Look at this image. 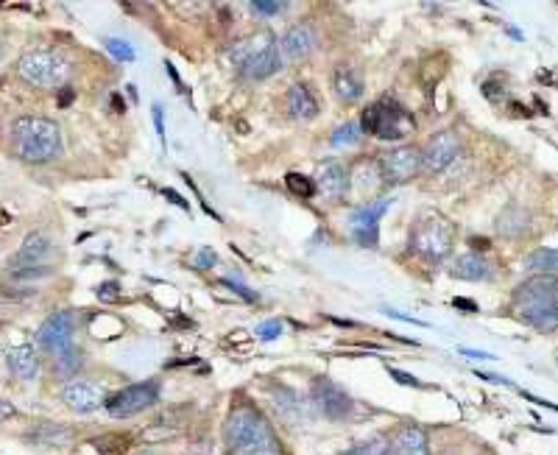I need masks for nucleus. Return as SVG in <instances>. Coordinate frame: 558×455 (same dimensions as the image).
<instances>
[{"label":"nucleus","instance_id":"obj_1","mask_svg":"<svg viewBox=\"0 0 558 455\" xmlns=\"http://www.w3.org/2000/svg\"><path fill=\"white\" fill-rule=\"evenodd\" d=\"M226 455H285L271 422L254 403L241 400L232 405L223 425Z\"/></svg>","mask_w":558,"mask_h":455},{"label":"nucleus","instance_id":"obj_2","mask_svg":"<svg viewBox=\"0 0 558 455\" xmlns=\"http://www.w3.org/2000/svg\"><path fill=\"white\" fill-rule=\"evenodd\" d=\"M514 316L536 330H555L558 324V280L555 277H534L522 282L511 302Z\"/></svg>","mask_w":558,"mask_h":455},{"label":"nucleus","instance_id":"obj_3","mask_svg":"<svg viewBox=\"0 0 558 455\" xmlns=\"http://www.w3.org/2000/svg\"><path fill=\"white\" fill-rule=\"evenodd\" d=\"M12 148L23 162H51L61 154V132L51 118L25 115L12 123Z\"/></svg>","mask_w":558,"mask_h":455},{"label":"nucleus","instance_id":"obj_4","mask_svg":"<svg viewBox=\"0 0 558 455\" xmlns=\"http://www.w3.org/2000/svg\"><path fill=\"white\" fill-rule=\"evenodd\" d=\"M229 59H232L235 68L251 79V81H266L282 71V56L277 51V40L271 31H257V34L235 43L229 48Z\"/></svg>","mask_w":558,"mask_h":455},{"label":"nucleus","instance_id":"obj_5","mask_svg":"<svg viewBox=\"0 0 558 455\" xmlns=\"http://www.w3.org/2000/svg\"><path fill=\"white\" fill-rule=\"evenodd\" d=\"M455 246V226L436 210L421 213L411 230V249L430 260V263H444Z\"/></svg>","mask_w":558,"mask_h":455},{"label":"nucleus","instance_id":"obj_6","mask_svg":"<svg viewBox=\"0 0 558 455\" xmlns=\"http://www.w3.org/2000/svg\"><path fill=\"white\" fill-rule=\"evenodd\" d=\"M357 126H360V132H366L372 137H380V140H388V143L391 140H402V137L416 132L413 115L402 104L391 101V99L366 107L364 115H360Z\"/></svg>","mask_w":558,"mask_h":455},{"label":"nucleus","instance_id":"obj_7","mask_svg":"<svg viewBox=\"0 0 558 455\" xmlns=\"http://www.w3.org/2000/svg\"><path fill=\"white\" fill-rule=\"evenodd\" d=\"M68 71H71L68 59L53 48L28 51L17 64V73L23 76V81H28L31 87H40V90L61 87L64 81H68Z\"/></svg>","mask_w":558,"mask_h":455},{"label":"nucleus","instance_id":"obj_8","mask_svg":"<svg viewBox=\"0 0 558 455\" xmlns=\"http://www.w3.org/2000/svg\"><path fill=\"white\" fill-rule=\"evenodd\" d=\"M156 400H159V383L146 380V383L126 385V388H120L118 394L107 397L104 408L115 419H128V416H137V413L148 411L151 405H156Z\"/></svg>","mask_w":558,"mask_h":455},{"label":"nucleus","instance_id":"obj_9","mask_svg":"<svg viewBox=\"0 0 558 455\" xmlns=\"http://www.w3.org/2000/svg\"><path fill=\"white\" fill-rule=\"evenodd\" d=\"M391 207V199H374L369 204H360L349 213V235L360 246L374 249L380 241V221L385 210Z\"/></svg>","mask_w":558,"mask_h":455},{"label":"nucleus","instance_id":"obj_10","mask_svg":"<svg viewBox=\"0 0 558 455\" xmlns=\"http://www.w3.org/2000/svg\"><path fill=\"white\" fill-rule=\"evenodd\" d=\"M53 254V241L45 232H31L23 246L12 254V271H51L45 263Z\"/></svg>","mask_w":558,"mask_h":455},{"label":"nucleus","instance_id":"obj_11","mask_svg":"<svg viewBox=\"0 0 558 455\" xmlns=\"http://www.w3.org/2000/svg\"><path fill=\"white\" fill-rule=\"evenodd\" d=\"M73 333H76V316L71 310H56L43 321V327L37 333V344L48 355H56L64 346L73 344Z\"/></svg>","mask_w":558,"mask_h":455},{"label":"nucleus","instance_id":"obj_12","mask_svg":"<svg viewBox=\"0 0 558 455\" xmlns=\"http://www.w3.org/2000/svg\"><path fill=\"white\" fill-rule=\"evenodd\" d=\"M419 154H421V171L441 174L452 166V159L461 154V140H458L455 132H447L444 128V132H436Z\"/></svg>","mask_w":558,"mask_h":455},{"label":"nucleus","instance_id":"obj_13","mask_svg":"<svg viewBox=\"0 0 558 455\" xmlns=\"http://www.w3.org/2000/svg\"><path fill=\"white\" fill-rule=\"evenodd\" d=\"M313 405L326 416V419H346L352 411H355V403L352 397L344 392L341 385H336L333 380H326V377H318L313 383Z\"/></svg>","mask_w":558,"mask_h":455},{"label":"nucleus","instance_id":"obj_14","mask_svg":"<svg viewBox=\"0 0 558 455\" xmlns=\"http://www.w3.org/2000/svg\"><path fill=\"white\" fill-rule=\"evenodd\" d=\"M380 171H383V179H388V182H408L421 171V154L413 146L388 151L380 159Z\"/></svg>","mask_w":558,"mask_h":455},{"label":"nucleus","instance_id":"obj_15","mask_svg":"<svg viewBox=\"0 0 558 455\" xmlns=\"http://www.w3.org/2000/svg\"><path fill=\"white\" fill-rule=\"evenodd\" d=\"M61 403L76 413H92L104 405V388L92 380H71L61 388Z\"/></svg>","mask_w":558,"mask_h":455},{"label":"nucleus","instance_id":"obj_16","mask_svg":"<svg viewBox=\"0 0 558 455\" xmlns=\"http://www.w3.org/2000/svg\"><path fill=\"white\" fill-rule=\"evenodd\" d=\"M313 187L321 193L324 199L341 202V199H346V193H349V171L341 166V162L326 159V162H321L318 171H316Z\"/></svg>","mask_w":558,"mask_h":455},{"label":"nucleus","instance_id":"obj_17","mask_svg":"<svg viewBox=\"0 0 558 455\" xmlns=\"http://www.w3.org/2000/svg\"><path fill=\"white\" fill-rule=\"evenodd\" d=\"M313 48H316V31L310 25H293V28H288L285 34H282V40L277 43V51H279L282 62H299Z\"/></svg>","mask_w":558,"mask_h":455},{"label":"nucleus","instance_id":"obj_18","mask_svg":"<svg viewBox=\"0 0 558 455\" xmlns=\"http://www.w3.org/2000/svg\"><path fill=\"white\" fill-rule=\"evenodd\" d=\"M380 185H383L380 159H360L355 171L349 174V190H355L357 196H374Z\"/></svg>","mask_w":558,"mask_h":455},{"label":"nucleus","instance_id":"obj_19","mask_svg":"<svg viewBox=\"0 0 558 455\" xmlns=\"http://www.w3.org/2000/svg\"><path fill=\"white\" fill-rule=\"evenodd\" d=\"M388 455H430L428 433L416 425H405L397 431L393 441L388 444Z\"/></svg>","mask_w":558,"mask_h":455},{"label":"nucleus","instance_id":"obj_20","mask_svg":"<svg viewBox=\"0 0 558 455\" xmlns=\"http://www.w3.org/2000/svg\"><path fill=\"white\" fill-rule=\"evenodd\" d=\"M285 107H288V115L297 120H310L318 115V99L307 84H293L285 92Z\"/></svg>","mask_w":558,"mask_h":455},{"label":"nucleus","instance_id":"obj_21","mask_svg":"<svg viewBox=\"0 0 558 455\" xmlns=\"http://www.w3.org/2000/svg\"><path fill=\"white\" fill-rule=\"evenodd\" d=\"M364 76L360 71H355L352 64H341V68L333 71V92L338 95L341 101L352 104L357 99H364Z\"/></svg>","mask_w":558,"mask_h":455},{"label":"nucleus","instance_id":"obj_22","mask_svg":"<svg viewBox=\"0 0 558 455\" xmlns=\"http://www.w3.org/2000/svg\"><path fill=\"white\" fill-rule=\"evenodd\" d=\"M6 364L17 380H34L40 372V355L34 346H14L6 355Z\"/></svg>","mask_w":558,"mask_h":455},{"label":"nucleus","instance_id":"obj_23","mask_svg":"<svg viewBox=\"0 0 558 455\" xmlns=\"http://www.w3.org/2000/svg\"><path fill=\"white\" fill-rule=\"evenodd\" d=\"M274 405H277V411L285 422H293V425H302V422H307V405H305V400H299L297 392L274 388Z\"/></svg>","mask_w":558,"mask_h":455},{"label":"nucleus","instance_id":"obj_24","mask_svg":"<svg viewBox=\"0 0 558 455\" xmlns=\"http://www.w3.org/2000/svg\"><path fill=\"white\" fill-rule=\"evenodd\" d=\"M449 274L458 277V280H467V282H480V280L488 277V263H486L480 254L467 251V254H461V257L455 260Z\"/></svg>","mask_w":558,"mask_h":455},{"label":"nucleus","instance_id":"obj_25","mask_svg":"<svg viewBox=\"0 0 558 455\" xmlns=\"http://www.w3.org/2000/svg\"><path fill=\"white\" fill-rule=\"evenodd\" d=\"M528 226H531V213L522 210L519 204H508L506 213L497 218V232L506 238H516L522 232H528Z\"/></svg>","mask_w":558,"mask_h":455},{"label":"nucleus","instance_id":"obj_26","mask_svg":"<svg viewBox=\"0 0 558 455\" xmlns=\"http://www.w3.org/2000/svg\"><path fill=\"white\" fill-rule=\"evenodd\" d=\"M81 366H84V355H81V349L73 346V344L64 346L61 352L53 355V374H56L59 380L76 377V374L81 372Z\"/></svg>","mask_w":558,"mask_h":455},{"label":"nucleus","instance_id":"obj_27","mask_svg":"<svg viewBox=\"0 0 558 455\" xmlns=\"http://www.w3.org/2000/svg\"><path fill=\"white\" fill-rule=\"evenodd\" d=\"M525 266L531 271H536V277H555V269H558V251L555 249H536L528 254L525 260Z\"/></svg>","mask_w":558,"mask_h":455},{"label":"nucleus","instance_id":"obj_28","mask_svg":"<svg viewBox=\"0 0 558 455\" xmlns=\"http://www.w3.org/2000/svg\"><path fill=\"white\" fill-rule=\"evenodd\" d=\"M357 137H360V126H357V123H346V126L336 128L333 137H330V143H333L336 148H344V146L357 143Z\"/></svg>","mask_w":558,"mask_h":455},{"label":"nucleus","instance_id":"obj_29","mask_svg":"<svg viewBox=\"0 0 558 455\" xmlns=\"http://www.w3.org/2000/svg\"><path fill=\"white\" fill-rule=\"evenodd\" d=\"M285 182H288L290 193H297L299 199H310L313 190H316V187H313V179H307V176H302V174H288Z\"/></svg>","mask_w":558,"mask_h":455},{"label":"nucleus","instance_id":"obj_30","mask_svg":"<svg viewBox=\"0 0 558 455\" xmlns=\"http://www.w3.org/2000/svg\"><path fill=\"white\" fill-rule=\"evenodd\" d=\"M385 452H388V444L383 439H374V441H366V444H357V447H352L341 455H385Z\"/></svg>","mask_w":558,"mask_h":455},{"label":"nucleus","instance_id":"obj_31","mask_svg":"<svg viewBox=\"0 0 558 455\" xmlns=\"http://www.w3.org/2000/svg\"><path fill=\"white\" fill-rule=\"evenodd\" d=\"M257 338L260 341H277L279 336H282V321H277V318H271V321H262V324H257Z\"/></svg>","mask_w":558,"mask_h":455},{"label":"nucleus","instance_id":"obj_32","mask_svg":"<svg viewBox=\"0 0 558 455\" xmlns=\"http://www.w3.org/2000/svg\"><path fill=\"white\" fill-rule=\"evenodd\" d=\"M104 45H107V51H109L118 62H131V59H135V48H131L126 40H107Z\"/></svg>","mask_w":558,"mask_h":455},{"label":"nucleus","instance_id":"obj_33","mask_svg":"<svg viewBox=\"0 0 558 455\" xmlns=\"http://www.w3.org/2000/svg\"><path fill=\"white\" fill-rule=\"evenodd\" d=\"M218 263V257H215V251L210 249V246H204V249H199L193 254V260H190V266L193 269H213Z\"/></svg>","mask_w":558,"mask_h":455},{"label":"nucleus","instance_id":"obj_34","mask_svg":"<svg viewBox=\"0 0 558 455\" xmlns=\"http://www.w3.org/2000/svg\"><path fill=\"white\" fill-rule=\"evenodd\" d=\"M40 439L48 441V444H64V441H71V433L56 428V425H45V428L40 431Z\"/></svg>","mask_w":558,"mask_h":455},{"label":"nucleus","instance_id":"obj_35","mask_svg":"<svg viewBox=\"0 0 558 455\" xmlns=\"http://www.w3.org/2000/svg\"><path fill=\"white\" fill-rule=\"evenodd\" d=\"M251 12L260 14V17H274V14H279V12H285V4H274V0H269V4H260V0H254Z\"/></svg>","mask_w":558,"mask_h":455},{"label":"nucleus","instance_id":"obj_36","mask_svg":"<svg viewBox=\"0 0 558 455\" xmlns=\"http://www.w3.org/2000/svg\"><path fill=\"white\" fill-rule=\"evenodd\" d=\"M221 288H232L235 294H241L243 299H249V302H257V294H251L249 288H243V285H238V282H232V280H221Z\"/></svg>","mask_w":558,"mask_h":455},{"label":"nucleus","instance_id":"obj_37","mask_svg":"<svg viewBox=\"0 0 558 455\" xmlns=\"http://www.w3.org/2000/svg\"><path fill=\"white\" fill-rule=\"evenodd\" d=\"M154 126H156V135L166 140V109L162 107H154Z\"/></svg>","mask_w":558,"mask_h":455},{"label":"nucleus","instance_id":"obj_38","mask_svg":"<svg viewBox=\"0 0 558 455\" xmlns=\"http://www.w3.org/2000/svg\"><path fill=\"white\" fill-rule=\"evenodd\" d=\"M118 294H120V290H118V282H104L101 285V290H98V297H101V299H118Z\"/></svg>","mask_w":558,"mask_h":455},{"label":"nucleus","instance_id":"obj_39","mask_svg":"<svg viewBox=\"0 0 558 455\" xmlns=\"http://www.w3.org/2000/svg\"><path fill=\"white\" fill-rule=\"evenodd\" d=\"M391 377L397 380V383H405V385H413V388H419L421 383L413 377V374H408V372H400V369H391Z\"/></svg>","mask_w":558,"mask_h":455},{"label":"nucleus","instance_id":"obj_40","mask_svg":"<svg viewBox=\"0 0 558 455\" xmlns=\"http://www.w3.org/2000/svg\"><path fill=\"white\" fill-rule=\"evenodd\" d=\"M17 411H14V405L12 403H6V400H0V422H6V419H12Z\"/></svg>","mask_w":558,"mask_h":455},{"label":"nucleus","instance_id":"obj_41","mask_svg":"<svg viewBox=\"0 0 558 455\" xmlns=\"http://www.w3.org/2000/svg\"><path fill=\"white\" fill-rule=\"evenodd\" d=\"M464 357H475V361H488V357H495V355H488V352H478V349H461Z\"/></svg>","mask_w":558,"mask_h":455},{"label":"nucleus","instance_id":"obj_42","mask_svg":"<svg viewBox=\"0 0 558 455\" xmlns=\"http://www.w3.org/2000/svg\"><path fill=\"white\" fill-rule=\"evenodd\" d=\"M452 305H455V308H464V310H469V313L478 310V305H475V302H467V299H455Z\"/></svg>","mask_w":558,"mask_h":455},{"label":"nucleus","instance_id":"obj_43","mask_svg":"<svg viewBox=\"0 0 558 455\" xmlns=\"http://www.w3.org/2000/svg\"><path fill=\"white\" fill-rule=\"evenodd\" d=\"M162 193H166V196H168V199H171L174 204H179V207H184V210H187V202H182V196H176L174 190H162Z\"/></svg>","mask_w":558,"mask_h":455},{"label":"nucleus","instance_id":"obj_44","mask_svg":"<svg viewBox=\"0 0 558 455\" xmlns=\"http://www.w3.org/2000/svg\"><path fill=\"white\" fill-rule=\"evenodd\" d=\"M73 101V90H64L61 95H59V104L64 107V104H71Z\"/></svg>","mask_w":558,"mask_h":455},{"label":"nucleus","instance_id":"obj_45","mask_svg":"<svg viewBox=\"0 0 558 455\" xmlns=\"http://www.w3.org/2000/svg\"><path fill=\"white\" fill-rule=\"evenodd\" d=\"M385 455H388V452H385Z\"/></svg>","mask_w":558,"mask_h":455}]
</instances>
